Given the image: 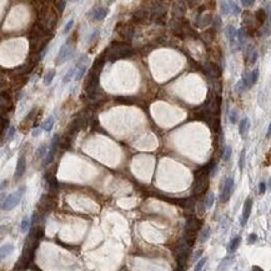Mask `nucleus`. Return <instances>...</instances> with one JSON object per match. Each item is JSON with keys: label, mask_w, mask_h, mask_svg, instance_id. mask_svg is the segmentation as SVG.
<instances>
[{"label": "nucleus", "mask_w": 271, "mask_h": 271, "mask_svg": "<svg viewBox=\"0 0 271 271\" xmlns=\"http://www.w3.org/2000/svg\"><path fill=\"white\" fill-rule=\"evenodd\" d=\"M132 54H134V49L129 44L121 43V41L110 44V46L104 51L105 59L109 60L110 63H114L120 59H125V57H130Z\"/></svg>", "instance_id": "obj_1"}, {"label": "nucleus", "mask_w": 271, "mask_h": 271, "mask_svg": "<svg viewBox=\"0 0 271 271\" xmlns=\"http://www.w3.org/2000/svg\"><path fill=\"white\" fill-rule=\"evenodd\" d=\"M75 39H76V33L73 34V36L61 46L59 54H57L56 59H55V65H61L64 61H66L68 59H70L73 56L74 50H75Z\"/></svg>", "instance_id": "obj_2"}, {"label": "nucleus", "mask_w": 271, "mask_h": 271, "mask_svg": "<svg viewBox=\"0 0 271 271\" xmlns=\"http://www.w3.org/2000/svg\"><path fill=\"white\" fill-rule=\"evenodd\" d=\"M26 191V187L25 186H20L16 191H14L13 194L6 196V199L3 200V204H2V209L4 211H9L11 209H14L16 205H19V202L22 201L24 194Z\"/></svg>", "instance_id": "obj_3"}, {"label": "nucleus", "mask_w": 271, "mask_h": 271, "mask_svg": "<svg viewBox=\"0 0 271 271\" xmlns=\"http://www.w3.org/2000/svg\"><path fill=\"white\" fill-rule=\"evenodd\" d=\"M115 31L119 34L121 39L128 41H130L134 37V26L130 23H119L115 28Z\"/></svg>", "instance_id": "obj_4"}, {"label": "nucleus", "mask_w": 271, "mask_h": 271, "mask_svg": "<svg viewBox=\"0 0 271 271\" xmlns=\"http://www.w3.org/2000/svg\"><path fill=\"white\" fill-rule=\"evenodd\" d=\"M108 13H109V9H108L106 6L95 5V6L90 10L89 18H90V20H92V22H100V20H103V19L108 15Z\"/></svg>", "instance_id": "obj_5"}, {"label": "nucleus", "mask_w": 271, "mask_h": 271, "mask_svg": "<svg viewBox=\"0 0 271 271\" xmlns=\"http://www.w3.org/2000/svg\"><path fill=\"white\" fill-rule=\"evenodd\" d=\"M59 143H60V138L59 135H55V136L53 138L50 145H49V151L46 154L45 156V160H44V165H49L54 158H55V154H56V150H57V146H59Z\"/></svg>", "instance_id": "obj_6"}, {"label": "nucleus", "mask_w": 271, "mask_h": 271, "mask_svg": "<svg viewBox=\"0 0 271 271\" xmlns=\"http://www.w3.org/2000/svg\"><path fill=\"white\" fill-rule=\"evenodd\" d=\"M234 179L232 178H227L225 180V184H224V187H222V191H221V195H220V201L221 202H226L230 196L232 195L234 192Z\"/></svg>", "instance_id": "obj_7"}, {"label": "nucleus", "mask_w": 271, "mask_h": 271, "mask_svg": "<svg viewBox=\"0 0 271 271\" xmlns=\"http://www.w3.org/2000/svg\"><path fill=\"white\" fill-rule=\"evenodd\" d=\"M86 68H88V57H86V56H81L80 59H79V61L76 63V66L74 68V69H75V76H74V79H75L76 81L80 80L81 77L85 75Z\"/></svg>", "instance_id": "obj_8"}, {"label": "nucleus", "mask_w": 271, "mask_h": 271, "mask_svg": "<svg viewBox=\"0 0 271 271\" xmlns=\"http://www.w3.org/2000/svg\"><path fill=\"white\" fill-rule=\"evenodd\" d=\"M251 210H253V199L247 198L244 202V209H242V216H241V225L245 226L250 215H251Z\"/></svg>", "instance_id": "obj_9"}, {"label": "nucleus", "mask_w": 271, "mask_h": 271, "mask_svg": "<svg viewBox=\"0 0 271 271\" xmlns=\"http://www.w3.org/2000/svg\"><path fill=\"white\" fill-rule=\"evenodd\" d=\"M25 166H26L25 159H24V156H20V158L18 159L16 167H15V174H14L15 179H20V178L23 176V174H24V171H25Z\"/></svg>", "instance_id": "obj_10"}, {"label": "nucleus", "mask_w": 271, "mask_h": 271, "mask_svg": "<svg viewBox=\"0 0 271 271\" xmlns=\"http://www.w3.org/2000/svg\"><path fill=\"white\" fill-rule=\"evenodd\" d=\"M249 129H250V120L247 118H244L240 121V125H239V132H240L242 139H246V135L249 132Z\"/></svg>", "instance_id": "obj_11"}, {"label": "nucleus", "mask_w": 271, "mask_h": 271, "mask_svg": "<svg viewBox=\"0 0 271 271\" xmlns=\"http://www.w3.org/2000/svg\"><path fill=\"white\" fill-rule=\"evenodd\" d=\"M11 105H13V103L9 98V95L8 94L5 95V92H3V96H2V112H3V115L5 114V111L8 112L11 109Z\"/></svg>", "instance_id": "obj_12"}, {"label": "nucleus", "mask_w": 271, "mask_h": 271, "mask_svg": "<svg viewBox=\"0 0 271 271\" xmlns=\"http://www.w3.org/2000/svg\"><path fill=\"white\" fill-rule=\"evenodd\" d=\"M45 181L48 183L49 185V190L50 191H55L57 189V180H56V176L51 175V174H45Z\"/></svg>", "instance_id": "obj_13"}, {"label": "nucleus", "mask_w": 271, "mask_h": 271, "mask_svg": "<svg viewBox=\"0 0 271 271\" xmlns=\"http://www.w3.org/2000/svg\"><path fill=\"white\" fill-rule=\"evenodd\" d=\"M150 15V11H147L146 9H144V8H141V9H139L136 13L134 14V20H136V22H144V20H146L147 19V16Z\"/></svg>", "instance_id": "obj_14"}, {"label": "nucleus", "mask_w": 271, "mask_h": 271, "mask_svg": "<svg viewBox=\"0 0 271 271\" xmlns=\"http://www.w3.org/2000/svg\"><path fill=\"white\" fill-rule=\"evenodd\" d=\"M220 9H221V13L224 15H230L232 14V2H221L220 3Z\"/></svg>", "instance_id": "obj_15"}, {"label": "nucleus", "mask_w": 271, "mask_h": 271, "mask_svg": "<svg viewBox=\"0 0 271 271\" xmlns=\"http://www.w3.org/2000/svg\"><path fill=\"white\" fill-rule=\"evenodd\" d=\"M255 15H256V16H255L256 20H257V23H259L260 25H264V23L267 20V13H266L264 9H259Z\"/></svg>", "instance_id": "obj_16"}, {"label": "nucleus", "mask_w": 271, "mask_h": 271, "mask_svg": "<svg viewBox=\"0 0 271 271\" xmlns=\"http://www.w3.org/2000/svg\"><path fill=\"white\" fill-rule=\"evenodd\" d=\"M54 123H55L54 116H49V118L41 124V129H43L44 131L49 132V131H51V129H53V126H54Z\"/></svg>", "instance_id": "obj_17"}, {"label": "nucleus", "mask_w": 271, "mask_h": 271, "mask_svg": "<svg viewBox=\"0 0 271 271\" xmlns=\"http://www.w3.org/2000/svg\"><path fill=\"white\" fill-rule=\"evenodd\" d=\"M240 242H241V236H236V238H234V239H232V240L230 241V244H229V246H227V250L230 251V253H234V251L239 247Z\"/></svg>", "instance_id": "obj_18"}, {"label": "nucleus", "mask_w": 271, "mask_h": 271, "mask_svg": "<svg viewBox=\"0 0 271 271\" xmlns=\"http://www.w3.org/2000/svg\"><path fill=\"white\" fill-rule=\"evenodd\" d=\"M13 251H14V245H13V244L3 245V247H2V259L8 257V256L13 253Z\"/></svg>", "instance_id": "obj_19"}, {"label": "nucleus", "mask_w": 271, "mask_h": 271, "mask_svg": "<svg viewBox=\"0 0 271 271\" xmlns=\"http://www.w3.org/2000/svg\"><path fill=\"white\" fill-rule=\"evenodd\" d=\"M236 29L232 26V25H229L227 28H226V36H227V39L231 41V43H234V40L236 39Z\"/></svg>", "instance_id": "obj_20"}, {"label": "nucleus", "mask_w": 271, "mask_h": 271, "mask_svg": "<svg viewBox=\"0 0 271 271\" xmlns=\"http://www.w3.org/2000/svg\"><path fill=\"white\" fill-rule=\"evenodd\" d=\"M48 151H49V146H48L46 144H41L40 146H39V149L36 150V158H39V159H41V158H44V156H46V154H48Z\"/></svg>", "instance_id": "obj_21"}, {"label": "nucleus", "mask_w": 271, "mask_h": 271, "mask_svg": "<svg viewBox=\"0 0 271 271\" xmlns=\"http://www.w3.org/2000/svg\"><path fill=\"white\" fill-rule=\"evenodd\" d=\"M210 234H211V229H210L209 226H206V227L201 231L200 238H199V241H200V242H205V241L210 238Z\"/></svg>", "instance_id": "obj_22"}, {"label": "nucleus", "mask_w": 271, "mask_h": 271, "mask_svg": "<svg viewBox=\"0 0 271 271\" xmlns=\"http://www.w3.org/2000/svg\"><path fill=\"white\" fill-rule=\"evenodd\" d=\"M30 229V219L28 216H25L22 221V225H20V231L23 232V234H26V232L29 231Z\"/></svg>", "instance_id": "obj_23"}, {"label": "nucleus", "mask_w": 271, "mask_h": 271, "mask_svg": "<svg viewBox=\"0 0 271 271\" xmlns=\"http://www.w3.org/2000/svg\"><path fill=\"white\" fill-rule=\"evenodd\" d=\"M214 200H215V196H214V194H212V192H210L209 195L206 196V199H205V202H204V205H205V209H211V207H212V204H214Z\"/></svg>", "instance_id": "obj_24"}, {"label": "nucleus", "mask_w": 271, "mask_h": 271, "mask_svg": "<svg viewBox=\"0 0 271 271\" xmlns=\"http://www.w3.org/2000/svg\"><path fill=\"white\" fill-rule=\"evenodd\" d=\"M54 76H55V70H49V71L46 73L45 77H44V83H45L46 85H50L51 81H53V79H54Z\"/></svg>", "instance_id": "obj_25"}, {"label": "nucleus", "mask_w": 271, "mask_h": 271, "mask_svg": "<svg viewBox=\"0 0 271 271\" xmlns=\"http://www.w3.org/2000/svg\"><path fill=\"white\" fill-rule=\"evenodd\" d=\"M206 261H207V257H201L198 262H196V265H195V269H194V271H202V269H204V266L206 265Z\"/></svg>", "instance_id": "obj_26"}, {"label": "nucleus", "mask_w": 271, "mask_h": 271, "mask_svg": "<svg viewBox=\"0 0 271 271\" xmlns=\"http://www.w3.org/2000/svg\"><path fill=\"white\" fill-rule=\"evenodd\" d=\"M231 154H232V149L230 145H226L225 146V150H224V154H222V159L225 161H227L230 158H231Z\"/></svg>", "instance_id": "obj_27"}, {"label": "nucleus", "mask_w": 271, "mask_h": 271, "mask_svg": "<svg viewBox=\"0 0 271 271\" xmlns=\"http://www.w3.org/2000/svg\"><path fill=\"white\" fill-rule=\"evenodd\" d=\"M259 79V69H255L251 71V85H255Z\"/></svg>", "instance_id": "obj_28"}, {"label": "nucleus", "mask_w": 271, "mask_h": 271, "mask_svg": "<svg viewBox=\"0 0 271 271\" xmlns=\"http://www.w3.org/2000/svg\"><path fill=\"white\" fill-rule=\"evenodd\" d=\"M245 154H246L245 149L241 150V154H240V161H239V166H240V170H241V171L244 170V166H245Z\"/></svg>", "instance_id": "obj_29"}, {"label": "nucleus", "mask_w": 271, "mask_h": 271, "mask_svg": "<svg viewBox=\"0 0 271 271\" xmlns=\"http://www.w3.org/2000/svg\"><path fill=\"white\" fill-rule=\"evenodd\" d=\"M245 89H246V86H245V84H244L242 80H240V81L236 83V85H235V91H236V92L240 94V92H242Z\"/></svg>", "instance_id": "obj_30"}, {"label": "nucleus", "mask_w": 271, "mask_h": 271, "mask_svg": "<svg viewBox=\"0 0 271 271\" xmlns=\"http://www.w3.org/2000/svg\"><path fill=\"white\" fill-rule=\"evenodd\" d=\"M73 25H74V20L73 19H70V20L68 22V24L65 25V28H64V30H63V34H69V31L71 30V28H73Z\"/></svg>", "instance_id": "obj_31"}, {"label": "nucleus", "mask_w": 271, "mask_h": 271, "mask_svg": "<svg viewBox=\"0 0 271 271\" xmlns=\"http://www.w3.org/2000/svg\"><path fill=\"white\" fill-rule=\"evenodd\" d=\"M230 121L232 124H236V121H238V111L236 110H232L230 112Z\"/></svg>", "instance_id": "obj_32"}, {"label": "nucleus", "mask_w": 271, "mask_h": 271, "mask_svg": "<svg viewBox=\"0 0 271 271\" xmlns=\"http://www.w3.org/2000/svg\"><path fill=\"white\" fill-rule=\"evenodd\" d=\"M73 75H75V69H71V70H70V71H69V73H68V74L64 76V80H63V81H64V83H69Z\"/></svg>", "instance_id": "obj_33"}, {"label": "nucleus", "mask_w": 271, "mask_h": 271, "mask_svg": "<svg viewBox=\"0 0 271 271\" xmlns=\"http://www.w3.org/2000/svg\"><path fill=\"white\" fill-rule=\"evenodd\" d=\"M256 240H257V235H256V234H250V235H249V239H247V244L253 245V244L256 242Z\"/></svg>", "instance_id": "obj_34"}, {"label": "nucleus", "mask_w": 271, "mask_h": 271, "mask_svg": "<svg viewBox=\"0 0 271 271\" xmlns=\"http://www.w3.org/2000/svg\"><path fill=\"white\" fill-rule=\"evenodd\" d=\"M257 60V51H253L250 55V64H255Z\"/></svg>", "instance_id": "obj_35"}, {"label": "nucleus", "mask_w": 271, "mask_h": 271, "mask_svg": "<svg viewBox=\"0 0 271 271\" xmlns=\"http://www.w3.org/2000/svg\"><path fill=\"white\" fill-rule=\"evenodd\" d=\"M241 4H242L245 8H250V6H253V5L255 4V2H254V0H242Z\"/></svg>", "instance_id": "obj_36"}, {"label": "nucleus", "mask_w": 271, "mask_h": 271, "mask_svg": "<svg viewBox=\"0 0 271 271\" xmlns=\"http://www.w3.org/2000/svg\"><path fill=\"white\" fill-rule=\"evenodd\" d=\"M55 5H56L57 9H59V11H63L64 8H65V5H66V3H65V2H56Z\"/></svg>", "instance_id": "obj_37"}, {"label": "nucleus", "mask_w": 271, "mask_h": 271, "mask_svg": "<svg viewBox=\"0 0 271 271\" xmlns=\"http://www.w3.org/2000/svg\"><path fill=\"white\" fill-rule=\"evenodd\" d=\"M232 14H234V15H239L240 14V8L235 3H232Z\"/></svg>", "instance_id": "obj_38"}, {"label": "nucleus", "mask_w": 271, "mask_h": 271, "mask_svg": "<svg viewBox=\"0 0 271 271\" xmlns=\"http://www.w3.org/2000/svg\"><path fill=\"white\" fill-rule=\"evenodd\" d=\"M214 24H215V28H216V29H220V28H221V18H220V16H216V18H215Z\"/></svg>", "instance_id": "obj_39"}, {"label": "nucleus", "mask_w": 271, "mask_h": 271, "mask_svg": "<svg viewBox=\"0 0 271 271\" xmlns=\"http://www.w3.org/2000/svg\"><path fill=\"white\" fill-rule=\"evenodd\" d=\"M259 191H260L261 195H262V194H265V191H266V184H265V183H260V185H259Z\"/></svg>", "instance_id": "obj_40"}, {"label": "nucleus", "mask_w": 271, "mask_h": 271, "mask_svg": "<svg viewBox=\"0 0 271 271\" xmlns=\"http://www.w3.org/2000/svg\"><path fill=\"white\" fill-rule=\"evenodd\" d=\"M202 255V250H198L196 253H195V256H194V260H200V256Z\"/></svg>", "instance_id": "obj_41"}, {"label": "nucleus", "mask_w": 271, "mask_h": 271, "mask_svg": "<svg viewBox=\"0 0 271 271\" xmlns=\"http://www.w3.org/2000/svg\"><path fill=\"white\" fill-rule=\"evenodd\" d=\"M14 132H15V128H10V129H9V131H8V134H6L9 139H11V138L14 136Z\"/></svg>", "instance_id": "obj_42"}, {"label": "nucleus", "mask_w": 271, "mask_h": 271, "mask_svg": "<svg viewBox=\"0 0 271 271\" xmlns=\"http://www.w3.org/2000/svg\"><path fill=\"white\" fill-rule=\"evenodd\" d=\"M270 136H271V123H270V125L267 128V131H266V138H270Z\"/></svg>", "instance_id": "obj_43"}, {"label": "nucleus", "mask_w": 271, "mask_h": 271, "mask_svg": "<svg viewBox=\"0 0 271 271\" xmlns=\"http://www.w3.org/2000/svg\"><path fill=\"white\" fill-rule=\"evenodd\" d=\"M40 129H36V130H34L33 131V136H37V135H40Z\"/></svg>", "instance_id": "obj_44"}, {"label": "nucleus", "mask_w": 271, "mask_h": 271, "mask_svg": "<svg viewBox=\"0 0 271 271\" xmlns=\"http://www.w3.org/2000/svg\"><path fill=\"white\" fill-rule=\"evenodd\" d=\"M253 271H264L260 266H253Z\"/></svg>", "instance_id": "obj_45"}, {"label": "nucleus", "mask_w": 271, "mask_h": 271, "mask_svg": "<svg viewBox=\"0 0 271 271\" xmlns=\"http://www.w3.org/2000/svg\"><path fill=\"white\" fill-rule=\"evenodd\" d=\"M5 185H8V181H6V183H5V181H3V184H2V190H4Z\"/></svg>", "instance_id": "obj_46"}, {"label": "nucleus", "mask_w": 271, "mask_h": 271, "mask_svg": "<svg viewBox=\"0 0 271 271\" xmlns=\"http://www.w3.org/2000/svg\"><path fill=\"white\" fill-rule=\"evenodd\" d=\"M267 186H269V189H270V190H271V179H270V180H269V184H267Z\"/></svg>", "instance_id": "obj_47"}]
</instances>
